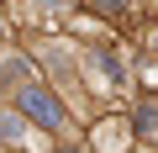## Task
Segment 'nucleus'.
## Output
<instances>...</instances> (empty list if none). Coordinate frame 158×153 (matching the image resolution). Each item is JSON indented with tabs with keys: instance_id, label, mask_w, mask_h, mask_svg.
<instances>
[{
	"instance_id": "nucleus-1",
	"label": "nucleus",
	"mask_w": 158,
	"mask_h": 153,
	"mask_svg": "<svg viewBox=\"0 0 158 153\" xmlns=\"http://www.w3.org/2000/svg\"><path fill=\"white\" fill-rule=\"evenodd\" d=\"M21 106H27L42 127H58V116H63V111H58V100H53V95H42L37 85H27V90H21Z\"/></svg>"
},
{
	"instance_id": "nucleus-2",
	"label": "nucleus",
	"mask_w": 158,
	"mask_h": 153,
	"mask_svg": "<svg viewBox=\"0 0 158 153\" xmlns=\"http://www.w3.org/2000/svg\"><path fill=\"white\" fill-rule=\"evenodd\" d=\"M0 137L16 142V137H21V121H16V116H0Z\"/></svg>"
},
{
	"instance_id": "nucleus-3",
	"label": "nucleus",
	"mask_w": 158,
	"mask_h": 153,
	"mask_svg": "<svg viewBox=\"0 0 158 153\" xmlns=\"http://www.w3.org/2000/svg\"><path fill=\"white\" fill-rule=\"evenodd\" d=\"M0 79H6V85H11V79H27V63H6V69H0Z\"/></svg>"
}]
</instances>
